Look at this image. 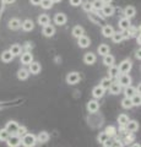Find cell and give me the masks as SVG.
<instances>
[{
  "instance_id": "obj_48",
  "label": "cell",
  "mask_w": 141,
  "mask_h": 147,
  "mask_svg": "<svg viewBox=\"0 0 141 147\" xmlns=\"http://www.w3.org/2000/svg\"><path fill=\"white\" fill-rule=\"evenodd\" d=\"M102 145H103L104 147H108V146H112V142H111V140L108 139V140H106V141H104Z\"/></svg>"
},
{
  "instance_id": "obj_52",
  "label": "cell",
  "mask_w": 141,
  "mask_h": 147,
  "mask_svg": "<svg viewBox=\"0 0 141 147\" xmlns=\"http://www.w3.org/2000/svg\"><path fill=\"white\" fill-rule=\"evenodd\" d=\"M136 40H138V43L140 44V42H141V39H140V34L138 36V38H136Z\"/></svg>"
},
{
  "instance_id": "obj_24",
  "label": "cell",
  "mask_w": 141,
  "mask_h": 147,
  "mask_svg": "<svg viewBox=\"0 0 141 147\" xmlns=\"http://www.w3.org/2000/svg\"><path fill=\"white\" fill-rule=\"evenodd\" d=\"M129 27H131L130 26V20L128 17H123V18H120L119 20V28L121 30V31H124V30H128Z\"/></svg>"
},
{
  "instance_id": "obj_18",
  "label": "cell",
  "mask_w": 141,
  "mask_h": 147,
  "mask_svg": "<svg viewBox=\"0 0 141 147\" xmlns=\"http://www.w3.org/2000/svg\"><path fill=\"white\" fill-rule=\"evenodd\" d=\"M98 109H99V103L97 102L96 99L90 100V102L87 103V110L90 113H96Z\"/></svg>"
},
{
  "instance_id": "obj_32",
  "label": "cell",
  "mask_w": 141,
  "mask_h": 147,
  "mask_svg": "<svg viewBox=\"0 0 141 147\" xmlns=\"http://www.w3.org/2000/svg\"><path fill=\"white\" fill-rule=\"evenodd\" d=\"M38 24L40 25V26H45V25H48L49 24V16L48 15H45V13H42V15H39L38 16Z\"/></svg>"
},
{
  "instance_id": "obj_25",
  "label": "cell",
  "mask_w": 141,
  "mask_h": 147,
  "mask_svg": "<svg viewBox=\"0 0 141 147\" xmlns=\"http://www.w3.org/2000/svg\"><path fill=\"white\" fill-rule=\"evenodd\" d=\"M108 74H109V77L111 79H115V77H118V75H119V69H118V66H115L114 64L113 65L109 66V70H108Z\"/></svg>"
},
{
  "instance_id": "obj_3",
  "label": "cell",
  "mask_w": 141,
  "mask_h": 147,
  "mask_svg": "<svg viewBox=\"0 0 141 147\" xmlns=\"http://www.w3.org/2000/svg\"><path fill=\"white\" fill-rule=\"evenodd\" d=\"M7 146L10 147H17L21 145V136H19L17 134H10V136L7 137Z\"/></svg>"
},
{
  "instance_id": "obj_37",
  "label": "cell",
  "mask_w": 141,
  "mask_h": 147,
  "mask_svg": "<svg viewBox=\"0 0 141 147\" xmlns=\"http://www.w3.org/2000/svg\"><path fill=\"white\" fill-rule=\"evenodd\" d=\"M128 121H129V117L126 115V114H120V115L118 117V123H119L120 126H125Z\"/></svg>"
},
{
  "instance_id": "obj_5",
  "label": "cell",
  "mask_w": 141,
  "mask_h": 147,
  "mask_svg": "<svg viewBox=\"0 0 141 147\" xmlns=\"http://www.w3.org/2000/svg\"><path fill=\"white\" fill-rule=\"evenodd\" d=\"M118 84H119L121 87L129 86L131 84V77L128 75V74H119V75H118Z\"/></svg>"
},
{
  "instance_id": "obj_30",
  "label": "cell",
  "mask_w": 141,
  "mask_h": 147,
  "mask_svg": "<svg viewBox=\"0 0 141 147\" xmlns=\"http://www.w3.org/2000/svg\"><path fill=\"white\" fill-rule=\"evenodd\" d=\"M30 76V71L27 69H20L19 72H17V77L19 80H27Z\"/></svg>"
},
{
  "instance_id": "obj_9",
  "label": "cell",
  "mask_w": 141,
  "mask_h": 147,
  "mask_svg": "<svg viewBox=\"0 0 141 147\" xmlns=\"http://www.w3.org/2000/svg\"><path fill=\"white\" fill-rule=\"evenodd\" d=\"M66 21H67L66 15L65 13H63V12H58L57 15L54 16V22H55V25H59V26L65 25Z\"/></svg>"
},
{
  "instance_id": "obj_47",
  "label": "cell",
  "mask_w": 141,
  "mask_h": 147,
  "mask_svg": "<svg viewBox=\"0 0 141 147\" xmlns=\"http://www.w3.org/2000/svg\"><path fill=\"white\" fill-rule=\"evenodd\" d=\"M129 134H130V136L128 135V136L125 137V142H128V144H130V142L134 140V135H133V132H129Z\"/></svg>"
},
{
  "instance_id": "obj_8",
  "label": "cell",
  "mask_w": 141,
  "mask_h": 147,
  "mask_svg": "<svg viewBox=\"0 0 141 147\" xmlns=\"http://www.w3.org/2000/svg\"><path fill=\"white\" fill-rule=\"evenodd\" d=\"M77 44H79L80 48H87V47H90L91 40H90L88 37H86L85 34H82V36H80L79 38H77Z\"/></svg>"
},
{
  "instance_id": "obj_29",
  "label": "cell",
  "mask_w": 141,
  "mask_h": 147,
  "mask_svg": "<svg viewBox=\"0 0 141 147\" xmlns=\"http://www.w3.org/2000/svg\"><path fill=\"white\" fill-rule=\"evenodd\" d=\"M85 33V30H84V27H81V26H75L74 28H72V36L75 37V38H79L80 36H82Z\"/></svg>"
},
{
  "instance_id": "obj_26",
  "label": "cell",
  "mask_w": 141,
  "mask_h": 147,
  "mask_svg": "<svg viewBox=\"0 0 141 147\" xmlns=\"http://www.w3.org/2000/svg\"><path fill=\"white\" fill-rule=\"evenodd\" d=\"M13 58H15V57H13V55L10 53V50H5V52L1 53V60L4 63H11Z\"/></svg>"
},
{
  "instance_id": "obj_12",
  "label": "cell",
  "mask_w": 141,
  "mask_h": 147,
  "mask_svg": "<svg viewBox=\"0 0 141 147\" xmlns=\"http://www.w3.org/2000/svg\"><path fill=\"white\" fill-rule=\"evenodd\" d=\"M125 129H126V130H128L129 132H135V131H138V129H139V123L136 121V120H129L128 123H126Z\"/></svg>"
},
{
  "instance_id": "obj_14",
  "label": "cell",
  "mask_w": 141,
  "mask_h": 147,
  "mask_svg": "<svg viewBox=\"0 0 141 147\" xmlns=\"http://www.w3.org/2000/svg\"><path fill=\"white\" fill-rule=\"evenodd\" d=\"M32 61H33V57H32V54H31L30 52H25L24 54L21 55V63L22 64H25V65H30Z\"/></svg>"
},
{
  "instance_id": "obj_10",
  "label": "cell",
  "mask_w": 141,
  "mask_h": 147,
  "mask_svg": "<svg viewBox=\"0 0 141 147\" xmlns=\"http://www.w3.org/2000/svg\"><path fill=\"white\" fill-rule=\"evenodd\" d=\"M104 93H106V90L103 88V87H101V86H96L92 90V96L96 99H99V98H102L103 96H104Z\"/></svg>"
},
{
  "instance_id": "obj_46",
  "label": "cell",
  "mask_w": 141,
  "mask_h": 147,
  "mask_svg": "<svg viewBox=\"0 0 141 147\" xmlns=\"http://www.w3.org/2000/svg\"><path fill=\"white\" fill-rule=\"evenodd\" d=\"M84 0H70V4L72 6H80Z\"/></svg>"
},
{
  "instance_id": "obj_16",
  "label": "cell",
  "mask_w": 141,
  "mask_h": 147,
  "mask_svg": "<svg viewBox=\"0 0 141 147\" xmlns=\"http://www.w3.org/2000/svg\"><path fill=\"white\" fill-rule=\"evenodd\" d=\"M21 27H22V30H24V31L30 32V31H32V30L34 28V24H33L32 20L27 18V20H25V21L21 24Z\"/></svg>"
},
{
  "instance_id": "obj_43",
  "label": "cell",
  "mask_w": 141,
  "mask_h": 147,
  "mask_svg": "<svg viewBox=\"0 0 141 147\" xmlns=\"http://www.w3.org/2000/svg\"><path fill=\"white\" fill-rule=\"evenodd\" d=\"M9 136H10V132L6 129H0V141H6Z\"/></svg>"
},
{
  "instance_id": "obj_28",
  "label": "cell",
  "mask_w": 141,
  "mask_h": 147,
  "mask_svg": "<svg viewBox=\"0 0 141 147\" xmlns=\"http://www.w3.org/2000/svg\"><path fill=\"white\" fill-rule=\"evenodd\" d=\"M135 13H136V9L134 6H126L124 9V15H125V17L131 18V17L135 16Z\"/></svg>"
},
{
  "instance_id": "obj_2",
  "label": "cell",
  "mask_w": 141,
  "mask_h": 147,
  "mask_svg": "<svg viewBox=\"0 0 141 147\" xmlns=\"http://www.w3.org/2000/svg\"><path fill=\"white\" fill-rule=\"evenodd\" d=\"M88 18H90V21H92L93 24H96V25H99V24L104 25V16L99 15L96 10L88 11Z\"/></svg>"
},
{
  "instance_id": "obj_39",
  "label": "cell",
  "mask_w": 141,
  "mask_h": 147,
  "mask_svg": "<svg viewBox=\"0 0 141 147\" xmlns=\"http://www.w3.org/2000/svg\"><path fill=\"white\" fill-rule=\"evenodd\" d=\"M111 38L113 39V42H114V43H120L121 40L124 39V38H123V34H121V32H115V31H114V33L112 34V37H111Z\"/></svg>"
},
{
  "instance_id": "obj_53",
  "label": "cell",
  "mask_w": 141,
  "mask_h": 147,
  "mask_svg": "<svg viewBox=\"0 0 141 147\" xmlns=\"http://www.w3.org/2000/svg\"><path fill=\"white\" fill-rule=\"evenodd\" d=\"M52 1H53V3H60L61 0H52Z\"/></svg>"
},
{
  "instance_id": "obj_36",
  "label": "cell",
  "mask_w": 141,
  "mask_h": 147,
  "mask_svg": "<svg viewBox=\"0 0 141 147\" xmlns=\"http://www.w3.org/2000/svg\"><path fill=\"white\" fill-rule=\"evenodd\" d=\"M111 84H112L111 77H103V79L101 80V84H99V86L103 87L104 90H108L109 86H111Z\"/></svg>"
},
{
  "instance_id": "obj_33",
  "label": "cell",
  "mask_w": 141,
  "mask_h": 147,
  "mask_svg": "<svg viewBox=\"0 0 141 147\" xmlns=\"http://www.w3.org/2000/svg\"><path fill=\"white\" fill-rule=\"evenodd\" d=\"M121 107L124 109L133 108L134 105H133V103H131V98H129V97H124V98H123L121 99Z\"/></svg>"
},
{
  "instance_id": "obj_54",
  "label": "cell",
  "mask_w": 141,
  "mask_h": 147,
  "mask_svg": "<svg viewBox=\"0 0 141 147\" xmlns=\"http://www.w3.org/2000/svg\"><path fill=\"white\" fill-rule=\"evenodd\" d=\"M0 9H3V1H0Z\"/></svg>"
},
{
  "instance_id": "obj_20",
  "label": "cell",
  "mask_w": 141,
  "mask_h": 147,
  "mask_svg": "<svg viewBox=\"0 0 141 147\" xmlns=\"http://www.w3.org/2000/svg\"><path fill=\"white\" fill-rule=\"evenodd\" d=\"M28 71H30L31 74H33V75H37V74L40 72V64L37 63V61H32V63L30 64Z\"/></svg>"
},
{
  "instance_id": "obj_1",
  "label": "cell",
  "mask_w": 141,
  "mask_h": 147,
  "mask_svg": "<svg viewBox=\"0 0 141 147\" xmlns=\"http://www.w3.org/2000/svg\"><path fill=\"white\" fill-rule=\"evenodd\" d=\"M21 144L25 147H33L36 144H37V139L33 134H26L21 136Z\"/></svg>"
},
{
  "instance_id": "obj_11",
  "label": "cell",
  "mask_w": 141,
  "mask_h": 147,
  "mask_svg": "<svg viewBox=\"0 0 141 147\" xmlns=\"http://www.w3.org/2000/svg\"><path fill=\"white\" fill-rule=\"evenodd\" d=\"M17 127H19V124H17L16 121H13V120L7 121L6 126H5V129L9 132H10V134H16V132H17Z\"/></svg>"
},
{
  "instance_id": "obj_6",
  "label": "cell",
  "mask_w": 141,
  "mask_h": 147,
  "mask_svg": "<svg viewBox=\"0 0 141 147\" xmlns=\"http://www.w3.org/2000/svg\"><path fill=\"white\" fill-rule=\"evenodd\" d=\"M79 81H80V74L79 72H70V74H67V76H66V82L69 85H76V84H79Z\"/></svg>"
},
{
  "instance_id": "obj_44",
  "label": "cell",
  "mask_w": 141,
  "mask_h": 147,
  "mask_svg": "<svg viewBox=\"0 0 141 147\" xmlns=\"http://www.w3.org/2000/svg\"><path fill=\"white\" fill-rule=\"evenodd\" d=\"M109 139V136L106 134V131H103V132H99V135L97 136V141L99 142V144H103L106 140Z\"/></svg>"
},
{
  "instance_id": "obj_7",
  "label": "cell",
  "mask_w": 141,
  "mask_h": 147,
  "mask_svg": "<svg viewBox=\"0 0 141 147\" xmlns=\"http://www.w3.org/2000/svg\"><path fill=\"white\" fill-rule=\"evenodd\" d=\"M101 11H102V15L104 17H108V16L114 15V7H113L111 4H104L103 7L101 9Z\"/></svg>"
},
{
  "instance_id": "obj_49",
  "label": "cell",
  "mask_w": 141,
  "mask_h": 147,
  "mask_svg": "<svg viewBox=\"0 0 141 147\" xmlns=\"http://www.w3.org/2000/svg\"><path fill=\"white\" fill-rule=\"evenodd\" d=\"M39 3H40V0H31L32 5H39Z\"/></svg>"
},
{
  "instance_id": "obj_40",
  "label": "cell",
  "mask_w": 141,
  "mask_h": 147,
  "mask_svg": "<svg viewBox=\"0 0 141 147\" xmlns=\"http://www.w3.org/2000/svg\"><path fill=\"white\" fill-rule=\"evenodd\" d=\"M97 52H98L99 55H102V57H103V55H106V54L109 53V47H108L107 44H101V45L98 47Z\"/></svg>"
},
{
  "instance_id": "obj_35",
  "label": "cell",
  "mask_w": 141,
  "mask_h": 147,
  "mask_svg": "<svg viewBox=\"0 0 141 147\" xmlns=\"http://www.w3.org/2000/svg\"><path fill=\"white\" fill-rule=\"evenodd\" d=\"M131 103H133L134 107H139V105L141 104V96H140L139 92L135 93L133 97H131Z\"/></svg>"
},
{
  "instance_id": "obj_4",
  "label": "cell",
  "mask_w": 141,
  "mask_h": 147,
  "mask_svg": "<svg viewBox=\"0 0 141 147\" xmlns=\"http://www.w3.org/2000/svg\"><path fill=\"white\" fill-rule=\"evenodd\" d=\"M131 67H133V63H131L129 59H126V60H123L119 64V66H118L120 74H128L131 70Z\"/></svg>"
},
{
  "instance_id": "obj_13",
  "label": "cell",
  "mask_w": 141,
  "mask_h": 147,
  "mask_svg": "<svg viewBox=\"0 0 141 147\" xmlns=\"http://www.w3.org/2000/svg\"><path fill=\"white\" fill-rule=\"evenodd\" d=\"M96 60H97L96 54H93V53H86L84 57V61H85V64H87V65H92V64L96 63Z\"/></svg>"
},
{
  "instance_id": "obj_34",
  "label": "cell",
  "mask_w": 141,
  "mask_h": 147,
  "mask_svg": "<svg viewBox=\"0 0 141 147\" xmlns=\"http://www.w3.org/2000/svg\"><path fill=\"white\" fill-rule=\"evenodd\" d=\"M53 1L52 0H40V3H39V5L42 9H44V10H48V9H52L53 6Z\"/></svg>"
},
{
  "instance_id": "obj_15",
  "label": "cell",
  "mask_w": 141,
  "mask_h": 147,
  "mask_svg": "<svg viewBox=\"0 0 141 147\" xmlns=\"http://www.w3.org/2000/svg\"><path fill=\"white\" fill-rule=\"evenodd\" d=\"M54 33H55V27H54L53 25H45L43 26V34L45 37H52L54 36Z\"/></svg>"
},
{
  "instance_id": "obj_17",
  "label": "cell",
  "mask_w": 141,
  "mask_h": 147,
  "mask_svg": "<svg viewBox=\"0 0 141 147\" xmlns=\"http://www.w3.org/2000/svg\"><path fill=\"white\" fill-rule=\"evenodd\" d=\"M135 93H138V88H135V87H133L131 85L124 87V94H125V97L131 98ZM139 93H140V92H139Z\"/></svg>"
},
{
  "instance_id": "obj_38",
  "label": "cell",
  "mask_w": 141,
  "mask_h": 147,
  "mask_svg": "<svg viewBox=\"0 0 141 147\" xmlns=\"http://www.w3.org/2000/svg\"><path fill=\"white\" fill-rule=\"evenodd\" d=\"M91 3H92V9L96 11H99L104 5V3L102 0H93V1H91Z\"/></svg>"
},
{
  "instance_id": "obj_23",
  "label": "cell",
  "mask_w": 141,
  "mask_h": 147,
  "mask_svg": "<svg viewBox=\"0 0 141 147\" xmlns=\"http://www.w3.org/2000/svg\"><path fill=\"white\" fill-rule=\"evenodd\" d=\"M36 139H37V142H40V144H45V142L49 141V134L45 131H42L39 132V134L36 136Z\"/></svg>"
},
{
  "instance_id": "obj_50",
  "label": "cell",
  "mask_w": 141,
  "mask_h": 147,
  "mask_svg": "<svg viewBox=\"0 0 141 147\" xmlns=\"http://www.w3.org/2000/svg\"><path fill=\"white\" fill-rule=\"evenodd\" d=\"M15 1H16V0H3V3H5V4H12Z\"/></svg>"
},
{
  "instance_id": "obj_19",
  "label": "cell",
  "mask_w": 141,
  "mask_h": 147,
  "mask_svg": "<svg viewBox=\"0 0 141 147\" xmlns=\"http://www.w3.org/2000/svg\"><path fill=\"white\" fill-rule=\"evenodd\" d=\"M108 90H109V92H111L112 94H119L121 92V86L118 84V82H112Z\"/></svg>"
},
{
  "instance_id": "obj_31",
  "label": "cell",
  "mask_w": 141,
  "mask_h": 147,
  "mask_svg": "<svg viewBox=\"0 0 141 147\" xmlns=\"http://www.w3.org/2000/svg\"><path fill=\"white\" fill-rule=\"evenodd\" d=\"M9 50H10V53L13 55V57H19V55H21V45H19V44H12L11 48Z\"/></svg>"
},
{
  "instance_id": "obj_22",
  "label": "cell",
  "mask_w": 141,
  "mask_h": 147,
  "mask_svg": "<svg viewBox=\"0 0 141 147\" xmlns=\"http://www.w3.org/2000/svg\"><path fill=\"white\" fill-rule=\"evenodd\" d=\"M20 27H21V21L19 18H11V20L9 21V28L10 30L16 31V30H19Z\"/></svg>"
},
{
  "instance_id": "obj_51",
  "label": "cell",
  "mask_w": 141,
  "mask_h": 147,
  "mask_svg": "<svg viewBox=\"0 0 141 147\" xmlns=\"http://www.w3.org/2000/svg\"><path fill=\"white\" fill-rule=\"evenodd\" d=\"M102 1H103L104 4H111V3H112V0H102Z\"/></svg>"
},
{
  "instance_id": "obj_42",
  "label": "cell",
  "mask_w": 141,
  "mask_h": 147,
  "mask_svg": "<svg viewBox=\"0 0 141 147\" xmlns=\"http://www.w3.org/2000/svg\"><path fill=\"white\" fill-rule=\"evenodd\" d=\"M81 6H82V9H84L86 12H88V11H91V10H93V9H92V3H91L90 0L82 1V3H81Z\"/></svg>"
},
{
  "instance_id": "obj_41",
  "label": "cell",
  "mask_w": 141,
  "mask_h": 147,
  "mask_svg": "<svg viewBox=\"0 0 141 147\" xmlns=\"http://www.w3.org/2000/svg\"><path fill=\"white\" fill-rule=\"evenodd\" d=\"M106 134L109 136V139L111 137H115V135H117V129H115V126H107V129H106Z\"/></svg>"
},
{
  "instance_id": "obj_45",
  "label": "cell",
  "mask_w": 141,
  "mask_h": 147,
  "mask_svg": "<svg viewBox=\"0 0 141 147\" xmlns=\"http://www.w3.org/2000/svg\"><path fill=\"white\" fill-rule=\"evenodd\" d=\"M27 132V127L26 126H20L19 125V127H17V132L16 134L19 135V136H22V135H25Z\"/></svg>"
},
{
  "instance_id": "obj_21",
  "label": "cell",
  "mask_w": 141,
  "mask_h": 147,
  "mask_svg": "<svg viewBox=\"0 0 141 147\" xmlns=\"http://www.w3.org/2000/svg\"><path fill=\"white\" fill-rule=\"evenodd\" d=\"M113 33H114V28H113L112 26L104 25V26L102 27V34L106 37V38H109V37H112Z\"/></svg>"
},
{
  "instance_id": "obj_27",
  "label": "cell",
  "mask_w": 141,
  "mask_h": 147,
  "mask_svg": "<svg viewBox=\"0 0 141 147\" xmlns=\"http://www.w3.org/2000/svg\"><path fill=\"white\" fill-rule=\"evenodd\" d=\"M114 61H115L114 57H113V55H111L109 53L106 54V55H103V64H104V65L111 66V65H113V64H114Z\"/></svg>"
}]
</instances>
